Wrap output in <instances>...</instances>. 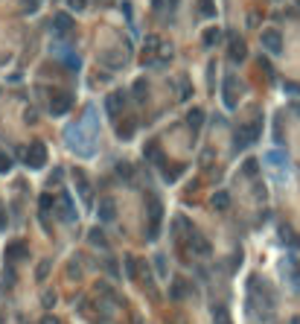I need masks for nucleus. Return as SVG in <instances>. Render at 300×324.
Segmentation results:
<instances>
[{"label":"nucleus","mask_w":300,"mask_h":324,"mask_svg":"<svg viewBox=\"0 0 300 324\" xmlns=\"http://www.w3.org/2000/svg\"><path fill=\"white\" fill-rule=\"evenodd\" d=\"M259 132H263V117L256 114L251 123H245V126H239V129H236V135H233V146H236V149H245V146L256 143Z\"/></svg>","instance_id":"1"},{"label":"nucleus","mask_w":300,"mask_h":324,"mask_svg":"<svg viewBox=\"0 0 300 324\" xmlns=\"http://www.w3.org/2000/svg\"><path fill=\"white\" fill-rule=\"evenodd\" d=\"M44 164H47V146L41 140H32L27 149V167L29 170H41Z\"/></svg>","instance_id":"2"},{"label":"nucleus","mask_w":300,"mask_h":324,"mask_svg":"<svg viewBox=\"0 0 300 324\" xmlns=\"http://www.w3.org/2000/svg\"><path fill=\"white\" fill-rule=\"evenodd\" d=\"M259 41H263V47L268 50V53H274V56H280V53H283V35H280V29H274V27L263 29Z\"/></svg>","instance_id":"3"},{"label":"nucleus","mask_w":300,"mask_h":324,"mask_svg":"<svg viewBox=\"0 0 300 324\" xmlns=\"http://www.w3.org/2000/svg\"><path fill=\"white\" fill-rule=\"evenodd\" d=\"M70 108H73V97L67 94V91H58V94H53V97H50V111H53L55 117L67 114Z\"/></svg>","instance_id":"4"},{"label":"nucleus","mask_w":300,"mask_h":324,"mask_svg":"<svg viewBox=\"0 0 300 324\" xmlns=\"http://www.w3.org/2000/svg\"><path fill=\"white\" fill-rule=\"evenodd\" d=\"M187 243H190V248H192L195 254H201V257H207V254L213 251V248H210V243H207V237L198 234V231H192V228H190V237H187Z\"/></svg>","instance_id":"5"},{"label":"nucleus","mask_w":300,"mask_h":324,"mask_svg":"<svg viewBox=\"0 0 300 324\" xmlns=\"http://www.w3.org/2000/svg\"><path fill=\"white\" fill-rule=\"evenodd\" d=\"M123 105H126V94L123 91H111L108 97H105V111H108L111 117H117L119 111H123Z\"/></svg>","instance_id":"6"},{"label":"nucleus","mask_w":300,"mask_h":324,"mask_svg":"<svg viewBox=\"0 0 300 324\" xmlns=\"http://www.w3.org/2000/svg\"><path fill=\"white\" fill-rule=\"evenodd\" d=\"M96 216H99V222H114V219H117V205H114V199H99Z\"/></svg>","instance_id":"7"},{"label":"nucleus","mask_w":300,"mask_h":324,"mask_svg":"<svg viewBox=\"0 0 300 324\" xmlns=\"http://www.w3.org/2000/svg\"><path fill=\"white\" fill-rule=\"evenodd\" d=\"M70 29H73V18L67 15V12L53 15V35H67Z\"/></svg>","instance_id":"8"},{"label":"nucleus","mask_w":300,"mask_h":324,"mask_svg":"<svg viewBox=\"0 0 300 324\" xmlns=\"http://www.w3.org/2000/svg\"><path fill=\"white\" fill-rule=\"evenodd\" d=\"M27 254H29V248H27V243H21V240L6 245V263H18V260H24Z\"/></svg>","instance_id":"9"},{"label":"nucleus","mask_w":300,"mask_h":324,"mask_svg":"<svg viewBox=\"0 0 300 324\" xmlns=\"http://www.w3.org/2000/svg\"><path fill=\"white\" fill-rule=\"evenodd\" d=\"M222 99H225V105H228V108H236V79H233V76H225Z\"/></svg>","instance_id":"10"},{"label":"nucleus","mask_w":300,"mask_h":324,"mask_svg":"<svg viewBox=\"0 0 300 324\" xmlns=\"http://www.w3.org/2000/svg\"><path fill=\"white\" fill-rule=\"evenodd\" d=\"M58 210H62V219H67V222L76 219V207H73L70 193H62V196H58Z\"/></svg>","instance_id":"11"},{"label":"nucleus","mask_w":300,"mask_h":324,"mask_svg":"<svg viewBox=\"0 0 300 324\" xmlns=\"http://www.w3.org/2000/svg\"><path fill=\"white\" fill-rule=\"evenodd\" d=\"M248 56V44L242 38H230V62H245Z\"/></svg>","instance_id":"12"},{"label":"nucleus","mask_w":300,"mask_h":324,"mask_svg":"<svg viewBox=\"0 0 300 324\" xmlns=\"http://www.w3.org/2000/svg\"><path fill=\"white\" fill-rule=\"evenodd\" d=\"M218 41H222V29H218V27L204 29V35H201V44H204V47H213V44H218Z\"/></svg>","instance_id":"13"},{"label":"nucleus","mask_w":300,"mask_h":324,"mask_svg":"<svg viewBox=\"0 0 300 324\" xmlns=\"http://www.w3.org/2000/svg\"><path fill=\"white\" fill-rule=\"evenodd\" d=\"M201 123H204V111H201V108H192L190 114H187V126H190L192 132H198Z\"/></svg>","instance_id":"14"},{"label":"nucleus","mask_w":300,"mask_h":324,"mask_svg":"<svg viewBox=\"0 0 300 324\" xmlns=\"http://www.w3.org/2000/svg\"><path fill=\"white\" fill-rule=\"evenodd\" d=\"M195 9H198V18H213V15H216V3H213V0H198Z\"/></svg>","instance_id":"15"},{"label":"nucleus","mask_w":300,"mask_h":324,"mask_svg":"<svg viewBox=\"0 0 300 324\" xmlns=\"http://www.w3.org/2000/svg\"><path fill=\"white\" fill-rule=\"evenodd\" d=\"M210 202H213V207H216V210H228L230 196L225 193V190H218V193H213V199H210Z\"/></svg>","instance_id":"16"},{"label":"nucleus","mask_w":300,"mask_h":324,"mask_svg":"<svg viewBox=\"0 0 300 324\" xmlns=\"http://www.w3.org/2000/svg\"><path fill=\"white\" fill-rule=\"evenodd\" d=\"M146 97H149V82H146V79H137L134 82V99H137V102H143Z\"/></svg>","instance_id":"17"},{"label":"nucleus","mask_w":300,"mask_h":324,"mask_svg":"<svg viewBox=\"0 0 300 324\" xmlns=\"http://www.w3.org/2000/svg\"><path fill=\"white\" fill-rule=\"evenodd\" d=\"M134 129H137V120H126V123H119L117 135H119V137H126V140H128V137L134 135Z\"/></svg>","instance_id":"18"},{"label":"nucleus","mask_w":300,"mask_h":324,"mask_svg":"<svg viewBox=\"0 0 300 324\" xmlns=\"http://www.w3.org/2000/svg\"><path fill=\"white\" fill-rule=\"evenodd\" d=\"M213 321L216 324H230V315H228V310L218 304V307H213Z\"/></svg>","instance_id":"19"},{"label":"nucleus","mask_w":300,"mask_h":324,"mask_svg":"<svg viewBox=\"0 0 300 324\" xmlns=\"http://www.w3.org/2000/svg\"><path fill=\"white\" fill-rule=\"evenodd\" d=\"M184 286H187V283H184L181 278H175V280H172V289H169V295H172L175 301H181V298H184V292H187Z\"/></svg>","instance_id":"20"},{"label":"nucleus","mask_w":300,"mask_h":324,"mask_svg":"<svg viewBox=\"0 0 300 324\" xmlns=\"http://www.w3.org/2000/svg\"><path fill=\"white\" fill-rule=\"evenodd\" d=\"M256 170H259V161H256V158H248V161H245V167H242V172H245L248 178H254V175H256Z\"/></svg>","instance_id":"21"},{"label":"nucleus","mask_w":300,"mask_h":324,"mask_svg":"<svg viewBox=\"0 0 300 324\" xmlns=\"http://www.w3.org/2000/svg\"><path fill=\"white\" fill-rule=\"evenodd\" d=\"M184 170H187V167H184V164H175L172 170H169V167H166V172H164V175H166V181H175V178H178V175H181Z\"/></svg>","instance_id":"22"},{"label":"nucleus","mask_w":300,"mask_h":324,"mask_svg":"<svg viewBox=\"0 0 300 324\" xmlns=\"http://www.w3.org/2000/svg\"><path fill=\"white\" fill-rule=\"evenodd\" d=\"M76 184H79V193H82L85 199L91 196V187H88V181H85V175H82V172H76Z\"/></svg>","instance_id":"23"},{"label":"nucleus","mask_w":300,"mask_h":324,"mask_svg":"<svg viewBox=\"0 0 300 324\" xmlns=\"http://www.w3.org/2000/svg\"><path fill=\"white\" fill-rule=\"evenodd\" d=\"M126 275L131 280L137 278V257H126Z\"/></svg>","instance_id":"24"},{"label":"nucleus","mask_w":300,"mask_h":324,"mask_svg":"<svg viewBox=\"0 0 300 324\" xmlns=\"http://www.w3.org/2000/svg\"><path fill=\"white\" fill-rule=\"evenodd\" d=\"M88 237H91V243H93V245H105V234H102L99 228H93Z\"/></svg>","instance_id":"25"},{"label":"nucleus","mask_w":300,"mask_h":324,"mask_svg":"<svg viewBox=\"0 0 300 324\" xmlns=\"http://www.w3.org/2000/svg\"><path fill=\"white\" fill-rule=\"evenodd\" d=\"M55 202H53V196H50V193H44V196H41V213H50V207H53Z\"/></svg>","instance_id":"26"},{"label":"nucleus","mask_w":300,"mask_h":324,"mask_svg":"<svg viewBox=\"0 0 300 324\" xmlns=\"http://www.w3.org/2000/svg\"><path fill=\"white\" fill-rule=\"evenodd\" d=\"M64 67L67 70H79V56H64Z\"/></svg>","instance_id":"27"},{"label":"nucleus","mask_w":300,"mask_h":324,"mask_svg":"<svg viewBox=\"0 0 300 324\" xmlns=\"http://www.w3.org/2000/svg\"><path fill=\"white\" fill-rule=\"evenodd\" d=\"M47 275H50V260H44V263H41V266H38L35 278H38V280H47Z\"/></svg>","instance_id":"28"},{"label":"nucleus","mask_w":300,"mask_h":324,"mask_svg":"<svg viewBox=\"0 0 300 324\" xmlns=\"http://www.w3.org/2000/svg\"><path fill=\"white\" fill-rule=\"evenodd\" d=\"M12 170V158L6 152H0V172H9Z\"/></svg>","instance_id":"29"},{"label":"nucleus","mask_w":300,"mask_h":324,"mask_svg":"<svg viewBox=\"0 0 300 324\" xmlns=\"http://www.w3.org/2000/svg\"><path fill=\"white\" fill-rule=\"evenodd\" d=\"M259 67H263V73L268 76V79H274V67H271L268 62H265V59H259Z\"/></svg>","instance_id":"30"},{"label":"nucleus","mask_w":300,"mask_h":324,"mask_svg":"<svg viewBox=\"0 0 300 324\" xmlns=\"http://www.w3.org/2000/svg\"><path fill=\"white\" fill-rule=\"evenodd\" d=\"M24 9H27V12H35L38 9V0H24Z\"/></svg>","instance_id":"31"},{"label":"nucleus","mask_w":300,"mask_h":324,"mask_svg":"<svg viewBox=\"0 0 300 324\" xmlns=\"http://www.w3.org/2000/svg\"><path fill=\"white\" fill-rule=\"evenodd\" d=\"M55 304V295L53 292H44V307H53Z\"/></svg>","instance_id":"32"},{"label":"nucleus","mask_w":300,"mask_h":324,"mask_svg":"<svg viewBox=\"0 0 300 324\" xmlns=\"http://www.w3.org/2000/svg\"><path fill=\"white\" fill-rule=\"evenodd\" d=\"M70 6H73V9H85V6H88V0H70Z\"/></svg>","instance_id":"33"},{"label":"nucleus","mask_w":300,"mask_h":324,"mask_svg":"<svg viewBox=\"0 0 300 324\" xmlns=\"http://www.w3.org/2000/svg\"><path fill=\"white\" fill-rule=\"evenodd\" d=\"M3 228H6V207L0 205V231H3Z\"/></svg>","instance_id":"34"},{"label":"nucleus","mask_w":300,"mask_h":324,"mask_svg":"<svg viewBox=\"0 0 300 324\" xmlns=\"http://www.w3.org/2000/svg\"><path fill=\"white\" fill-rule=\"evenodd\" d=\"M41 324H58V318H55V315H44V318H41Z\"/></svg>","instance_id":"35"},{"label":"nucleus","mask_w":300,"mask_h":324,"mask_svg":"<svg viewBox=\"0 0 300 324\" xmlns=\"http://www.w3.org/2000/svg\"><path fill=\"white\" fill-rule=\"evenodd\" d=\"M286 91H289V94H300V88L294 85V82H289V85H286Z\"/></svg>","instance_id":"36"},{"label":"nucleus","mask_w":300,"mask_h":324,"mask_svg":"<svg viewBox=\"0 0 300 324\" xmlns=\"http://www.w3.org/2000/svg\"><path fill=\"white\" fill-rule=\"evenodd\" d=\"M152 3H155L157 9H161V6H164V0H152Z\"/></svg>","instance_id":"37"},{"label":"nucleus","mask_w":300,"mask_h":324,"mask_svg":"<svg viewBox=\"0 0 300 324\" xmlns=\"http://www.w3.org/2000/svg\"><path fill=\"white\" fill-rule=\"evenodd\" d=\"M297 6H300V0H297Z\"/></svg>","instance_id":"38"}]
</instances>
